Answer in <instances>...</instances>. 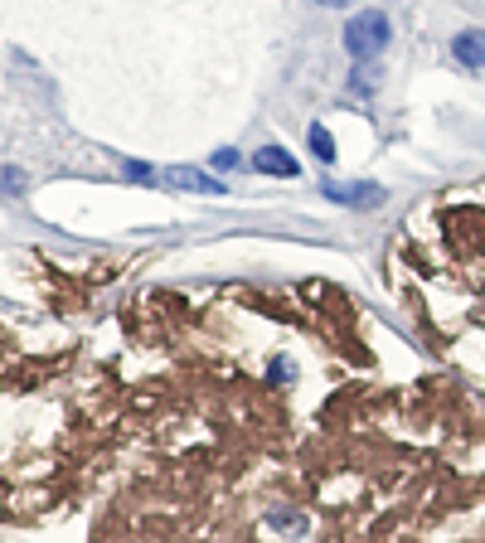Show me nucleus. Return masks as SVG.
Instances as JSON below:
<instances>
[{
    "mask_svg": "<svg viewBox=\"0 0 485 543\" xmlns=\"http://www.w3.org/2000/svg\"><path fill=\"white\" fill-rule=\"evenodd\" d=\"M127 175H132V180H141V185H151V180H156V170H151V165H127Z\"/></svg>",
    "mask_w": 485,
    "mask_h": 543,
    "instance_id": "nucleus-8",
    "label": "nucleus"
},
{
    "mask_svg": "<svg viewBox=\"0 0 485 543\" xmlns=\"http://www.w3.org/2000/svg\"><path fill=\"white\" fill-rule=\"evenodd\" d=\"M165 185H175V190H189V194H228V185H223L218 175L189 170V165H170V170H165Z\"/></svg>",
    "mask_w": 485,
    "mask_h": 543,
    "instance_id": "nucleus-3",
    "label": "nucleus"
},
{
    "mask_svg": "<svg viewBox=\"0 0 485 543\" xmlns=\"http://www.w3.org/2000/svg\"><path fill=\"white\" fill-rule=\"evenodd\" d=\"M388 39H393V20L383 15V10H359L350 25H345V49H350L354 63H369L388 49Z\"/></svg>",
    "mask_w": 485,
    "mask_h": 543,
    "instance_id": "nucleus-1",
    "label": "nucleus"
},
{
    "mask_svg": "<svg viewBox=\"0 0 485 543\" xmlns=\"http://www.w3.org/2000/svg\"><path fill=\"white\" fill-rule=\"evenodd\" d=\"M238 165H242V156L233 151V146H223V151L209 156V170H238Z\"/></svg>",
    "mask_w": 485,
    "mask_h": 543,
    "instance_id": "nucleus-7",
    "label": "nucleus"
},
{
    "mask_svg": "<svg viewBox=\"0 0 485 543\" xmlns=\"http://www.w3.org/2000/svg\"><path fill=\"white\" fill-rule=\"evenodd\" d=\"M252 170L257 175H272V180H297L301 165L292 161V151H282V146H262V151H252Z\"/></svg>",
    "mask_w": 485,
    "mask_h": 543,
    "instance_id": "nucleus-4",
    "label": "nucleus"
},
{
    "mask_svg": "<svg viewBox=\"0 0 485 543\" xmlns=\"http://www.w3.org/2000/svg\"><path fill=\"white\" fill-rule=\"evenodd\" d=\"M0 185H5V190H20L25 175H20V170H0Z\"/></svg>",
    "mask_w": 485,
    "mask_h": 543,
    "instance_id": "nucleus-9",
    "label": "nucleus"
},
{
    "mask_svg": "<svg viewBox=\"0 0 485 543\" xmlns=\"http://www.w3.org/2000/svg\"><path fill=\"white\" fill-rule=\"evenodd\" d=\"M306 146H311V156H316L321 165H335V136L325 131L321 122H316V127L306 131Z\"/></svg>",
    "mask_w": 485,
    "mask_h": 543,
    "instance_id": "nucleus-6",
    "label": "nucleus"
},
{
    "mask_svg": "<svg viewBox=\"0 0 485 543\" xmlns=\"http://www.w3.org/2000/svg\"><path fill=\"white\" fill-rule=\"evenodd\" d=\"M321 194L330 204H350V209H378V204H383V190H378V185H364V180H325Z\"/></svg>",
    "mask_w": 485,
    "mask_h": 543,
    "instance_id": "nucleus-2",
    "label": "nucleus"
},
{
    "mask_svg": "<svg viewBox=\"0 0 485 543\" xmlns=\"http://www.w3.org/2000/svg\"><path fill=\"white\" fill-rule=\"evenodd\" d=\"M316 5H330V10H345V5H354V0H316Z\"/></svg>",
    "mask_w": 485,
    "mask_h": 543,
    "instance_id": "nucleus-10",
    "label": "nucleus"
},
{
    "mask_svg": "<svg viewBox=\"0 0 485 543\" xmlns=\"http://www.w3.org/2000/svg\"><path fill=\"white\" fill-rule=\"evenodd\" d=\"M452 58L466 68H485V29H461L452 39Z\"/></svg>",
    "mask_w": 485,
    "mask_h": 543,
    "instance_id": "nucleus-5",
    "label": "nucleus"
}]
</instances>
